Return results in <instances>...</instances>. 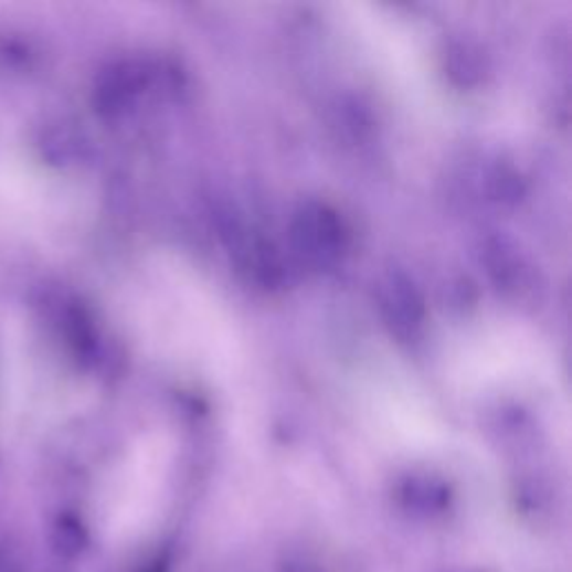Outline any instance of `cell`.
<instances>
[{"instance_id": "52a82bcc", "label": "cell", "mask_w": 572, "mask_h": 572, "mask_svg": "<svg viewBox=\"0 0 572 572\" xmlns=\"http://www.w3.org/2000/svg\"><path fill=\"white\" fill-rule=\"evenodd\" d=\"M282 572H318V570L307 561H289L282 565Z\"/></svg>"}, {"instance_id": "277c9868", "label": "cell", "mask_w": 572, "mask_h": 572, "mask_svg": "<svg viewBox=\"0 0 572 572\" xmlns=\"http://www.w3.org/2000/svg\"><path fill=\"white\" fill-rule=\"evenodd\" d=\"M139 85H141V72L135 65L121 63L113 67L97 92L102 110L106 113L121 110L130 102L133 94L139 89Z\"/></svg>"}, {"instance_id": "8992f818", "label": "cell", "mask_w": 572, "mask_h": 572, "mask_svg": "<svg viewBox=\"0 0 572 572\" xmlns=\"http://www.w3.org/2000/svg\"><path fill=\"white\" fill-rule=\"evenodd\" d=\"M479 72H481L479 59H476V54H472L467 47L460 45L449 54V74L458 78V83H474L479 78Z\"/></svg>"}, {"instance_id": "5b68a950", "label": "cell", "mask_w": 572, "mask_h": 572, "mask_svg": "<svg viewBox=\"0 0 572 572\" xmlns=\"http://www.w3.org/2000/svg\"><path fill=\"white\" fill-rule=\"evenodd\" d=\"M50 541H52V550L61 559H76L78 554L85 552V548L89 543V534L76 515L65 512L54 521Z\"/></svg>"}, {"instance_id": "7a4b0ae2", "label": "cell", "mask_w": 572, "mask_h": 572, "mask_svg": "<svg viewBox=\"0 0 572 572\" xmlns=\"http://www.w3.org/2000/svg\"><path fill=\"white\" fill-rule=\"evenodd\" d=\"M383 311L390 325L396 327L399 333L414 329L423 318V300L416 294L414 284H410L401 275H392L383 286Z\"/></svg>"}, {"instance_id": "3957f363", "label": "cell", "mask_w": 572, "mask_h": 572, "mask_svg": "<svg viewBox=\"0 0 572 572\" xmlns=\"http://www.w3.org/2000/svg\"><path fill=\"white\" fill-rule=\"evenodd\" d=\"M403 504L419 515H436L449 506V488L432 476H414L401 490Z\"/></svg>"}, {"instance_id": "ba28073f", "label": "cell", "mask_w": 572, "mask_h": 572, "mask_svg": "<svg viewBox=\"0 0 572 572\" xmlns=\"http://www.w3.org/2000/svg\"><path fill=\"white\" fill-rule=\"evenodd\" d=\"M168 557H157L150 565H146L141 572H166L168 570Z\"/></svg>"}, {"instance_id": "6da1fadb", "label": "cell", "mask_w": 572, "mask_h": 572, "mask_svg": "<svg viewBox=\"0 0 572 572\" xmlns=\"http://www.w3.org/2000/svg\"><path fill=\"white\" fill-rule=\"evenodd\" d=\"M294 237L303 257L316 266L336 262L342 251V226L336 213L318 204L303 209L296 220Z\"/></svg>"}]
</instances>
